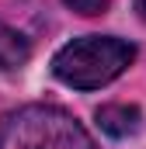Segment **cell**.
Instances as JSON below:
<instances>
[{"label": "cell", "mask_w": 146, "mask_h": 149, "mask_svg": "<svg viewBox=\"0 0 146 149\" xmlns=\"http://www.w3.org/2000/svg\"><path fill=\"white\" fill-rule=\"evenodd\" d=\"M136 56H139V49L129 38L80 35V38H70L66 45L56 49V56H52V76L63 87H70V90L91 94V90H101V87L115 83L136 63Z\"/></svg>", "instance_id": "1"}, {"label": "cell", "mask_w": 146, "mask_h": 149, "mask_svg": "<svg viewBox=\"0 0 146 149\" xmlns=\"http://www.w3.org/2000/svg\"><path fill=\"white\" fill-rule=\"evenodd\" d=\"M0 149H101L73 111L59 104H21L0 114Z\"/></svg>", "instance_id": "2"}, {"label": "cell", "mask_w": 146, "mask_h": 149, "mask_svg": "<svg viewBox=\"0 0 146 149\" xmlns=\"http://www.w3.org/2000/svg\"><path fill=\"white\" fill-rule=\"evenodd\" d=\"M94 121H98V128H101L108 139H132V135L143 128V111H139L136 104L115 101V104H101V108L94 111Z\"/></svg>", "instance_id": "3"}, {"label": "cell", "mask_w": 146, "mask_h": 149, "mask_svg": "<svg viewBox=\"0 0 146 149\" xmlns=\"http://www.w3.org/2000/svg\"><path fill=\"white\" fill-rule=\"evenodd\" d=\"M28 59H32V38L18 28H11L7 21H0V73L21 70Z\"/></svg>", "instance_id": "4"}, {"label": "cell", "mask_w": 146, "mask_h": 149, "mask_svg": "<svg viewBox=\"0 0 146 149\" xmlns=\"http://www.w3.org/2000/svg\"><path fill=\"white\" fill-rule=\"evenodd\" d=\"M63 7L80 17H101V14H108L111 0H63Z\"/></svg>", "instance_id": "5"}, {"label": "cell", "mask_w": 146, "mask_h": 149, "mask_svg": "<svg viewBox=\"0 0 146 149\" xmlns=\"http://www.w3.org/2000/svg\"><path fill=\"white\" fill-rule=\"evenodd\" d=\"M136 14H139V21H146V0H136Z\"/></svg>", "instance_id": "6"}]
</instances>
